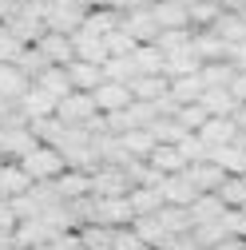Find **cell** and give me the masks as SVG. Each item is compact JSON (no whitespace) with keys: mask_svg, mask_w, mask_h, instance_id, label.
Returning a JSON list of instances; mask_svg holds the SVG:
<instances>
[{"mask_svg":"<svg viewBox=\"0 0 246 250\" xmlns=\"http://www.w3.org/2000/svg\"><path fill=\"white\" fill-rule=\"evenodd\" d=\"M214 4H219L223 12H242V8H246V0H214Z\"/></svg>","mask_w":246,"mask_h":250,"instance_id":"obj_51","label":"cell"},{"mask_svg":"<svg viewBox=\"0 0 246 250\" xmlns=\"http://www.w3.org/2000/svg\"><path fill=\"white\" fill-rule=\"evenodd\" d=\"M195 52L203 56V64H223V60H230V48L210 32V28H203V32H195Z\"/></svg>","mask_w":246,"mask_h":250,"instance_id":"obj_26","label":"cell"},{"mask_svg":"<svg viewBox=\"0 0 246 250\" xmlns=\"http://www.w3.org/2000/svg\"><path fill=\"white\" fill-rule=\"evenodd\" d=\"M210 250H246V238H226V242H219V246H210Z\"/></svg>","mask_w":246,"mask_h":250,"instance_id":"obj_50","label":"cell"},{"mask_svg":"<svg viewBox=\"0 0 246 250\" xmlns=\"http://www.w3.org/2000/svg\"><path fill=\"white\" fill-rule=\"evenodd\" d=\"M175 147L187 155V163H203V159H210V147H206V139H203L199 131H187V135H183Z\"/></svg>","mask_w":246,"mask_h":250,"instance_id":"obj_39","label":"cell"},{"mask_svg":"<svg viewBox=\"0 0 246 250\" xmlns=\"http://www.w3.org/2000/svg\"><path fill=\"white\" fill-rule=\"evenodd\" d=\"M80 242H83V250H111L115 246V230H107L100 223H83L80 227Z\"/></svg>","mask_w":246,"mask_h":250,"instance_id":"obj_32","label":"cell"},{"mask_svg":"<svg viewBox=\"0 0 246 250\" xmlns=\"http://www.w3.org/2000/svg\"><path fill=\"white\" fill-rule=\"evenodd\" d=\"M234 123H238V127H242V131H246V100H242V104H238V111H234Z\"/></svg>","mask_w":246,"mask_h":250,"instance_id":"obj_52","label":"cell"},{"mask_svg":"<svg viewBox=\"0 0 246 250\" xmlns=\"http://www.w3.org/2000/svg\"><path fill=\"white\" fill-rule=\"evenodd\" d=\"M167 91H171V80L167 76H135L131 80V96L139 104H159Z\"/></svg>","mask_w":246,"mask_h":250,"instance_id":"obj_21","label":"cell"},{"mask_svg":"<svg viewBox=\"0 0 246 250\" xmlns=\"http://www.w3.org/2000/svg\"><path fill=\"white\" fill-rule=\"evenodd\" d=\"M155 44H159L163 52H179V48L195 44V28H167V32H159Z\"/></svg>","mask_w":246,"mask_h":250,"instance_id":"obj_42","label":"cell"},{"mask_svg":"<svg viewBox=\"0 0 246 250\" xmlns=\"http://www.w3.org/2000/svg\"><path fill=\"white\" fill-rule=\"evenodd\" d=\"M210 32L219 36L226 48H238V44H246V20H242V12H223L219 20L210 24Z\"/></svg>","mask_w":246,"mask_h":250,"instance_id":"obj_17","label":"cell"},{"mask_svg":"<svg viewBox=\"0 0 246 250\" xmlns=\"http://www.w3.org/2000/svg\"><path fill=\"white\" fill-rule=\"evenodd\" d=\"M111 250H151V246L135 234V227H119V230H115V246H111Z\"/></svg>","mask_w":246,"mask_h":250,"instance_id":"obj_44","label":"cell"},{"mask_svg":"<svg viewBox=\"0 0 246 250\" xmlns=\"http://www.w3.org/2000/svg\"><path fill=\"white\" fill-rule=\"evenodd\" d=\"M123 32H131L139 44H155L159 40V32H163V28H159V20H155V12H151V4L147 8H131V12H123Z\"/></svg>","mask_w":246,"mask_h":250,"instance_id":"obj_6","label":"cell"},{"mask_svg":"<svg viewBox=\"0 0 246 250\" xmlns=\"http://www.w3.org/2000/svg\"><path fill=\"white\" fill-rule=\"evenodd\" d=\"M56 107H60V100L52 96V91H44L40 83H32L24 91V100H20V111L28 115V119H44V115H56Z\"/></svg>","mask_w":246,"mask_h":250,"instance_id":"obj_15","label":"cell"},{"mask_svg":"<svg viewBox=\"0 0 246 250\" xmlns=\"http://www.w3.org/2000/svg\"><path fill=\"white\" fill-rule=\"evenodd\" d=\"M163 250H203V242L195 238V230H187V234H171L163 242Z\"/></svg>","mask_w":246,"mask_h":250,"instance_id":"obj_45","label":"cell"},{"mask_svg":"<svg viewBox=\"0 0 246 250\" xmlns=\"http://www.w3.org/2000/svg\"><path fill=\"white\" fill-rule=\"evenodd\" d=\"M219 199L230 207V210H238V207H246V175H230L223 187H219Z\"/></svg>","mask_w":246,"mask_h":250,"instance_id":"obj_38","label":"cell"},{"mask_svg":"<svg viewBox=\"0 0 246 250\" xmlns=\"http://www.w3.org/2000/svg\"><path fill=\"white\" fill-rule=\"evenodd\" d=\"M135 191V179L127 167L119 163H100L96 171H91V195L96 199H123Z\"/></svg>","mask_w":246,"mask_h":250,"instance_id":"obj_1","label":"cell"},{"mask_svg":"<svg viewBox=\"0 0 246 250\" xmlns=\"http://www.w3.org/2000/svg\"><path fill=\"white\" fill-rule=\"evenodd\" d=\"M242 20H246V8H242Z\"/></svg>","mask_w":246,"mask_h":250,"instance_id":"obj_55","label":"cell"},{"mask_svg":"<svg viewBox=\"0 0 246 250\" xmlns=\"http://www.w3.org/2000/svg\"><path fill=\"white\" fill-rule=\"evenodd\" d=\"M187 175L195 179V187H199L203 195H206V191H219V187H223V183L230 179V175H226V171H223L219 163H214V159H203V163H191V167H187Z\"/></svg>","mask_w":246,"mask_h":250,"instance_id":"obj_20","label":"cell"},{"mask_svg":"<svg viewBox=\"0 0 246 250\" xmlns=\"http://www.w3.org/2000/svg\"><path fill=\"white\" fill-rule=\"evenodd\" d=\"M20 167H24L28 175H32L36 183H56L60 175L68 171V159L60 155V147H48V143H40L32 155H24V159H20Z\"/></svg>","mask_w":246,"mask_h":250,"instance_id":"obj_2","label":"cell"},{"mask_svg":"<svg viewBox=\"0 0 246 250\" xmlns=\"http://www.w3.org/2000/svg\"><path fill=\"white\" fill-rule=\"evenodd\" d=\"M56 115H60V123H68V127H87V123L96 115H103V111L96 107V96H91V91H72L68 100H60Z\"/></svg>","mask_w":246,"mask_h":250,"instance_id":"obj_4","label":"cell"},{"mask_svg":"<svg viewBox=\"0 0 246 250\" xmlns=\"http://www.w3.org/2000/svg\"><path fill=\"white\" fill-rule=\"evenodd\" d=\"M139 76V68H135V60L131 56H111L107 64H103V80H115V83H131Z\"/></svg>","mask_w":246,"mask_h":250,"instance_id":"obj_33","label":"cell"},{"mask_svg":"<svg viewBox=\"0 0 246 250\" xmlns=\"http://www.w3.org/2000/svg\"><path fill=\"white\" fill-rule=\"evenodd\" d=\"M175 119H179L187 131H203V127H206V119H210V111H206L203 104H183V107L175 111Z\"/></svg>","mask_w":246,"mask_h":250,"instance_id":"obj_40","label":"cell"},{"mask_svg":"<svg viewBox=\"0 0 246 250\" xmlns=\"http://www.w3.org/2000/svg\"><path fill=\"white\" fill-rule=\"evenodd\" d=\"M127 199H131L135 214H159V210L167 207V199H163V191H159V187H135Z\"/></svg>","mask_w":246,"mask_h":250,"instance_id":"obj_30","label":"cell"},{"mask_svg":"<svg viewBox=\"0 0 246 250\" xmlns=\"http://www.w3.org/2000/svg\"><path fill=\"white\" fill-rule=\"evenodd\" d=\"M223 16V8L214 4V0H199V4H191V28L195 32H203V28H210L214 20Z\"/></svg>","mask_w":246,"mask_h":250,"instance_id":"obj_41","label":"cell"},{"mask_svg":"<svg viewBox=\"0 0 246 250\" xmlns=\"http://www.w3.org/2000/svg\"><path fill=\"white\" fill-rule=\"evenodd\" d=\"M195 238L203 242V250H210V246H219V242L230 238V223H226V218H219V223H203V227H195Z\"/></svg>","mask_w":246,"mask_h":250,"instance_id":"obj_37","label":"cell"},{"mask_svg":"<svg viewBox=\"0 0 246 250\" xmlns=\"http://www.w3.org/2000/svg\"><path fill=\"white\" fill-rule=\"evenodd\" d=\"M16 12H20V0H0V20H4V24H8Z\"/></svg>","mask_w":246,"mask_h":250,"instance_id":"obj_48","label":"cell"},{"mask_svg":"<svg viewBox=\"0 0 246 250\" xmlns=\"http://www.w3.org/2000/svg\"><path fill=\"white\" fill-rule=\"evenodd\" d=\"M159 218H163L167 234H187V230H195L191 210H187V207H163V210H159Z\"/></svg>","mask_w":246,"mask_h":250,"instance_id":"obj_34","label":"cell"},{"mask_svg":"<svg viewBox=\"0 0 246 250\" xmlns=\"http://www.w3.org/2000/svg\"><path fill=\"white\" fill-rule=\"evenodd\" d=\"M24 48H28V44H20V40L8 32V24H0V64H16Z\"/></svg>","mask_w":246,"mask_h":250,"instance_id":"obj_43","label":"cell"},{"mask_svg":"<svg viewBox=\"0 0 246 250\" xmlns=\"http://www.w3.org/2000/svg\"><path fill=\"white\" fill-rule=\"evenodd\" d=\"M131 60H135L139 76H167V72H163V64H167V52H163L159 44H139Z\"/></svg>","mask_w":246,"mask_h":250,"instance_id":"obj_24","label":"cell"},{"mask_svg":"<svg viewBox=\"0 0 246 250\" xmlns=\"http://www.w3.org/2000/svg\"><path fill=\"white\" fill-rule=\"evenodd\" d=\"M36 48L44 52V60H48V64H56V68H68L72 60H76V40L64 36V32H48Z\"/></svg>","mask_w":246,"mask_h":250,"instance_id":"obj_11","label":"cell"},{"mask_svg":"<svg viewBox=\"0 0 246 250\" xmlns=\"http://www.w3.org/2000/svg\"><path fill=\"white\" fill-rule=\"evenodd\" d=\"M135 207H131V199L123 195V199H96L91 195V218L87 223H100V227H107V230H119V227H131L135 223Z\"/></svg>","mask_w":246,"mask_h":250,"instance_id":"obj_3","label":"cell"},{"mask_svg":"<svg viewBox=\"0 0 246 250\" xmlns=\"http://www.w3.org/2000/svg\"><path fill=\"white\" fill-rule=\"evenodd\" d=\"M175 4H187V8H191V4H199V0H175Z\"/></svg>","mask_w":246,"mask_h":250,"instance_id":"obj_53","label":"cell"},{"mask_svg":"<svg viewBox=\"0 0 246 250\" xmlns=\"http://www.w3.org/2000/svg\"><path fill=\"white\" fill-rule=\"evenodd\" d=\"M210 115H234L238 111V100H234V91L230 87H206V96L199 100Z\"/></svg>","mask_w":246,"mask_h":250,"instance_id":"obj_29","label":"cell"},{"mask_svg":"<svg viewBox=\"0 0 246 250\" xmlns=\"http://www.w3.org/2000/svg\"><path fill=\"white\" fill-rule=\"evenodd\" d=\"M226 223H230V234H234V238H246V207L230 210V214H226Z\"/></svg>","mask_w":246,"mask_h":250,"instance_id":"obj_47","label":"cell"},{"mask_svg":"<svg viewBox=\"0 0 246 250\" xmlns=\"http://www.w3.org/2000/svg\"><path fill=\"white\" fill-rule=\"evenodd\" d=\"M151 135H155L159 143H179L183 135H187V127H183V123L175 119V115H159L155 123H151V127H147Z\"/></svg>","mask_w":246,"mask_h":250,"instance_id":"obj_35","label":"cell"},{"mask_svg":"<svg viewBox=\"0 0 246 250\" xmlns=\"http://www.w3.org/2000/svg\"><path fill=\"white\" fill-rule=\"evenodd\" d=\"M187 210H191V223H195V227H203V223H219V218H226V214H230V207L219 199V191L199 195Z\"/></svg>","mask_w":246,"mask_h":250,"instance_id":"obj_13","label":"cell"},{"mask_svg":"<svg viewBox=\"0 0 246 250\" xmlns=\"http://www.w3.org/2000/svg\"><path fill=\"white\" fill-rule=\"evenodd\" d=\"M210 159L219 163L226 175H246V147L242 143H230V147H214Z\"/></svg>","mask_w":246,"mask_h":250,"instance_id":"obj_28","label":"cell"},{"mask_svg":"<svg viewBox=\"0 0 246 250\" xmlns=\"http://www.w3.org/2000/svg\"><path fill=\"white\" fill-rule=\"evenodd\" d=\"M238 143H242V147H246V131H242V135H238Z\"/></svg>","mask_w":246,"mask_h":250,"instance_id":"obj_54","label":"cell"},{"mask_svg":"<svg viewBox=\"0 0 246 250\" xmlns=\"http://www.w3.org/2000/svg\"><path fill=\"white\" fill-rule=\"evenodd\" d=\"M96 107L103 111V115H111V111H127L131 104H135V96H131V83H115V80H103L96 91Z\"/></svg>","mask_w":246,"mask_h":250,"instance_id":"obj_7","label":"cell"},{"mask_svg":"<svg viewBox=\"0 0 246 250\" xmlns=\"http://www.w3.org/2000/svg\"><path fill=\"white\" fill-rule=\"evenodd\" d=\"M151 167H155L159 175H179V171H187L191 163H187V155H183L175 143H159L155 151H151V159H147Z\"/></svg>","mask_w":246,"mask_h":250,"instance_id":"obj_18","label":"cell"},{"mask_svg":"<svg viewBox=\"0 0 246 250\" xmlns=\"http://www.w3.org/2000/svg\"><path fill=\"white\" fill-rule=\"evenodd\" d=\"M119 139H123V147H127V155H131V159H151V151L159 147V139L151 135L147 127H135V131L119 135Z\"/></svg>","mask_w":246,"mask_h":250,"instance_id":"obj_31","label":"cell"},{"mask_svg":"<svg viewBox=\"0 0 246 250\" xmlns=\"http://www.w3.org/2000/svg\"><path fill=\"white\" fill-rule=\"evenodd\" d=\"M163 72H167V80H179V76H195V72H203V56L195 52V44L179 48V52H167V64H163Z\"/></svg>","mask_w":246,"mask_h":250,"instance_id":"obj_14","label":"cell"},{"mask_svg":"<svg viewBox=\"0 0 246 250\" xmlns=\"http://www.w3.org/2000/svg\"><path fill=\"white\" fill-rule=\"evenodd\" d=\"M203 96H206V80H203V72L171 80V100H175L179 107H183V104H199Z\"/></svg>","mask_w":246,"mask_h":250,"instance_id":"obj_22","label":"cell"},{"mask_svg":"<svg viewBox=\"0 0 246 250\" xmlns=\"http://www.w3.org/2000/svg\"><path fill=\"white\" fill-rule=\"evenodd\" d=\"M159 191H163V199H167V207H191L203 191L195 187V179L187 175V171H179V175H167L163 183H159Z\"/></svg>","mask_w":246,"mask_h":250,"instance_id":"obj_9","label":"cell"},{"mask_svg":"<svg viewBox=\"0 0 246 250\" xmlns=\"http://www.w3.org/2000/svg\"><path fill=\"white\" fill-rule=\"evenodd\" d=\"M68 76H72V87L76 91H96L103 83V68L91 64V60H72L68 64Z\"/></svg>","mask_w":246,"mask_h":250,"instance_id":"obj_23","label":"cell"},{"mask_svg":"<svg viewBox=\"0 0 246 250\" xmlns=\"http://www.w3.org/2000/svg\"><path fill=\"white\" fill-rule=\"evenodd\" d=\"M234 76H238V68L230 64V60H223V64H203V80H206V87H230Z\"/></svg>","mask_w":246,"mask_h":250,"instance_id":"obj_36","label":"cell"},{"mask_svg":"<svg viewBox=\"0 0 246 250\" xmlns=\"http://www.w3.org/2000/svg\"><path fill=\"white\" fill-rule=\"evenodd\" d=\"M28 87H32V76H28L20 64H0V96H4L8 104H20Z\"/></svg>","mask_w":246,"mask_h":250,"instance_id":"obj_12","label":"cell"},{"mask_svg":"<svg viewBox=\"0 0 246 250\" xmlns=\"http://www.w3.org/2000/svg\"><path fill=\"white\" fill-rule=\"evenodd\" d=\"M36 83H40L44 91H52L56 100H68L72 91H76V87H72V76H68V68H56V64H52V68H44V72L36 76Z\"/></svg>","mask_w":246,"mask_h":250,"instance_id":"obj_27","label":"cell"},{"mask_svg":"<svg viewBox=\"0 0 246 250\" xmlns=\"http://www.w3.org/2000/svg\"><path fill=\"white\" fill-rule=\"evenodd\" d=\"M199 135H203L206 147L214 151V147H230V143H238L242 127L234 123V115H210V119H206V127H203Z\"/></svg>","mask_w":246,"mask_h":250,"instance_id":"obj_10","label":"cell"},{"mask_svg":"<svg viewBox=\"0 0 246 250\" xmlns=\"http://www.w3.org/2000/svg\"><path fill=\"white\" fill-rule=\"evenodd\" d=\"M151 12H155L159 28H191V8L187 4H175V0H151Z\"/></svg>","mask_w":246,"mask_h":250,"instance_id":"obj_19","label":"cell"},{"mask_svg":"<svg viewBox=\"0 0 246 250\" xmlns=\"http://www.w3.org/2000/svg\"><path fill=\"white\" fill-rule=\"evenodd\" d=\"M56 191H60V199H64V203L87 199V195H91V171H76V167H68L64 175L56 179Z\"/></svg>","mask_w":246,"mask_h":250,"instance_id":"obj_16","label":"cell"},{"mask_svg":"<svg viewBox=\"0 0 246 250\" xmlns=\"http://www.w3.org/2000/svg\"><path fill=\"white\" fill-rule=\"evenodd\" d=\"M36 147H40V139L32 131V123H24V127H0V159L20 163L24 155H32Z\"/></svg>","mask_w":246,"mask_h":250,"instance_id":"obj_5","label":"cell"},{"mask_svg":"<svg viewBox=\"0 0 246 250\" xmlns=\"http://www.w3.org/2000/svg\"><path fill=\"white\" fill-rule=\"evenodd\" d=\"M16 227H20V218H16L12 203H8V199H0V234H16Z\"/></svg>","mask_w":246,"mask_h":250,"instance_id":"obj_46","label":"cell"},{"mask_svg":"<svg viewBox=\"0 0 246 250\" xmlns=\"http://www.w3.org/2000/svg\"><path fill=\"white\" fill-rule=\"evenodd\" d=\"M131 227H135V234H139V238H143V242H147L151 250H163V242L171 238V234H167V227H163V218H159V214H139V218H135V223H131Z\"/></svg>","mask_w":246,"mask_h":250,"instance_id":"obj_25","label":"cell"},{"mask_svg":"<svg viewBox=\"0 0 246 250\" xmlns=\"http://www.w3.org/2000/svg\"><path fill=\"white\" fill-rule=\"evenodd\" d=\"M230 91H234V100H238V104L246 100V72H238V76H234V83H230Z\"/></svg>","mask_w":246,"mask_h":250,"instance_id":"obj_49","label":"cell"},{"mask_svg":"<svg viewBox=\"0 0 246 250\" xmlns=\"http://www.w3.org/2000/svg\"><path fill=\"white\" fill-rule=\"evenodd\" d=\"M36 187V179L28 175L20 163H8V159H0V199H20V195H28Z\"/></svg>","mask_w":246,"mask_h":250,"instance_id":"obj_8","label":"cell"}]
</instances>
